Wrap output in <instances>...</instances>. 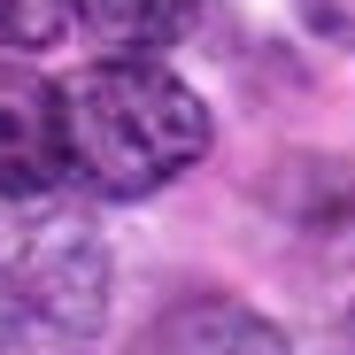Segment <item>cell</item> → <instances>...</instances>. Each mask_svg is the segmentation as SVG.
<instances>
[{
    "instance_id": "cell-1",
    "label": "cell",
    "mask_w": 355,
    "mask_h": 355,
    "mask_svg": "<svg viewBox=\"0 0 355 355\" xmlns=\"http://www.w3.org/2000/svg\"><path fill=\"white\" fill-rule=\"evenodd\" d=\"M209 101L155 54H108L62 85V162L101 201H147L178 186L209 155Z\"/></svg>"
},
{
    "instance_id": "cell-2",
    "label": "cell",
    "mask_w": 355,
    "mask_h": 355,
    "mask_svg": "<svg viewBox=\"0 0 355 355\" xmlns=\"http://www.w3.org/2000/svg\"><path fill=\"white\" fill-rule=\"evenodd\" d=\"M0 216V355H93L108 324V248L54 193Z\"/></svg>"
},
{
    "instance_id": "cell-3",
    "label": "cell",
    "mask_w": 355,
    "mask_h": 355,
    "mask_svg": "<svg viewBox=\"0 0 355 355\" xmlns=\"http://www.w3.org/2000/svg\"><path fill=\"white\" fill-rule=\"evenodd\" d=\"M70 178L62 162V85L24 62H0V209L39 201Z\"/></svg>"
},
{
    "instance_id": "cell-4",
    "label": "cell",
    "mask_w": 355,
    "mask_h": 355,
    "mask_svg": "<svg viewBox=\"0 0 355 355\" xmlns=\"http://www.w3.org/2000/svg\"><path fill=\"white\" fill-rule=\"evenodd\" d=\"M132 355H293L286 332L248 309V302H224V293H193V302H178L162 309Z\"/></svg>"
},
{
    "instance_id": "cell-5",
    "label": "cell",
    "mask_w": 355,
    "mask_h": 355,
    "mask_svg": "<svg viewBox=\"0 0 355 355\" xmlns=\"http://www.w3.org/2000/svg\"><path fill=\"white\" fill-rule=\"evenodd\" d=\"M201 0H70V16L85 24V39H101L108 54H162L193 31Z\"/></svg>"
},
{
    "instance_id": "cell-6",
    "label": "cell",
    "mask_w": 355,
    "mask_h": 355,
    "mask_svg": "<svg viewBox=\"0 0 355 355\" xmlns=\"http://www.w3.org/2000/svg\"><path fill=\"white\" fill-rule=\"evenodd\" d=\"M62 16H70V0H0V46L39 54L62 39Z\"/></svg>"
}]
</instances>
